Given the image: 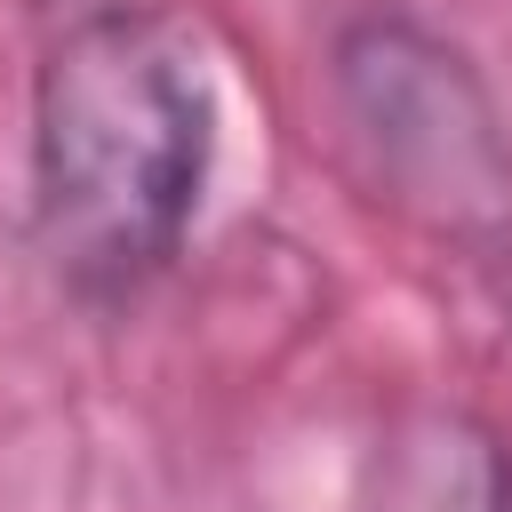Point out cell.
Segmentation results:
<instances>
[{"mask_svg":"<svg viewBox=\"0 0 512 512\" xmlns=\"http://www.w3.org/2000/svg\"><path fill=\"white\" fill-rule=\"evenodd\" d=\"M216 80L160 8L80 16L32 80V240L80 304H136L200 216Z\"/></svg>","mask_w":512,"mask_h":512,"instance_id":"6da1fadb","label":"cell"},{"mask_svg":"<svg viewBox=\"0 0 512 512\" xmlns=\"http://www.w3.org/2000/svg\"><path fill=\"white\" fill-rule=\"evenodd\" d=\"M328 80L384 200L464 240L512 232V136L464 48L400 8H368L336 32Z\"/></svg>","mask_w":512,"mask_h":512,"instance_id":"7a4b0ae2","label":"cell"},{"mask_svg":"<svg viewBox=\"0 0 512 512\" xmlns=\"http://www.w3.org/2000/svg\"><path fill=\"white\" fill-rule=\"evenodd\" d=\"M368 512H512V440L464 400H408L376 432Z\"/></svg>","mask_w":512,"mask_h":512,"instance_id":"3957f363","label":"cell"}]
</instances>
